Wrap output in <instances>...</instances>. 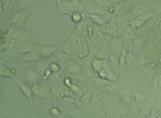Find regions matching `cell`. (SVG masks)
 Returning <instances> with one entry per match:
<instances>
[{"mask_svg": "<svg viewBox=\"0 0 161 118\" xmlns=\"http://www.w3.org/2000/svg\"><path fill=\"white\" fill-rule=\"evenodd\" d=\"M15 81L22 92L23 94L26 97L31 99L33 93L32 89L18 79H15Z\"/></svg>", "mask_w": 161, "mask_h": 118, "instance_id": "1", "label": "cell"}, {"mask_svg": "<svg viewBox=\"0 0 161 118\" xmlns=\"http://www.w3.org/2000/svg\"><path fill=\"white\" fill-rule=\"evenodd\" d=\"M149 8L144 5H138L132 10V14L134 16L139 18L148 12Z\"/></svg>", "mask_w": 161, "mask_h": 118, "instance_id": "2", "label": "cell"}, {"mask_svg": "<svg viewBox=\"0 0 161 118\" xmlns=\"http://www.w3.org/2000/svg\"><path fill=\"white\" fill-rule=\"evenodd\" d=\"M96 84L99 88L102 90L112 91L115 90L114 86L110 83L102 80H97Z\"/></svg>", "mask_w": 161, "mask_h": 118, "instance_id": "3", "label": "cell"}, {"mask_svg": "<svg viewBox=\"0 0 161 118\" xmlns=\"http://www.w3.org/2000/svg\"><path fill=\"white\" fill-rule=\"evenodd\" d=\"M28 81L31 83L35 85L39 81L41 75L35 71H31L27 74Z\"/></svg>", "mask_w": 161, "mask_h": 118, "instance_id": "4", "label": "cell"}, {"mask_svg": "<svg viewBox=\"0 0 161 118\" xmlns=\"http://www.w3.org/2000/svg\"><path fill=\"white\" fill-rule=\"evenodd\" d=\"M1 75L3 77L12 78L14 77L13 73L7 67L2 65L1 67Z\"/></svg>", "mask_w": 161, "mask_h": 118, "instance_id": "5", "label": "cell"}, {"mask_svg": "<svg viewBox=\"0 0 161 118\" xmlns=\"http://www.w3.org/2000/svg\"><path fill=\"white\" fill-rule=\"evenodd\" d=\"M17 44V41L16 38L14 37H10L7 41V47L9 49H13L15 48Z\"/></svg>", "mask_w": 161, "mask_h": 118, "instance_id": "6", "label": "cell"}, {"mask_svg": "<svg viewBox=\"0 0 161 118\" xmlns=\"http://www.w3.org/2000/svg\"><path fill=\"white\" fill-rule=\"evenodd\" d=\"M50 88L49 86L45 85L40 87L39 96L42 97L45 96L49 93Z\"/></svg>", "mask_w": 161, "mask_h": 118, "instance_id": "7", "label": "cell"}, {"mask_svg": "<svg viewBox=\"0 0 161 118\" xmlns=\"http://www.w3.org/2000/svg\"><path fill=\"white\" fill-rule=\"evenodd\" d=\"M120 41L117 39H114L113 40L111 44L112 50L115 51H119L120 49Z\"/></svg>", "mask_w": 161, "mask_h": 118, "instance_id": "8", "label": "cell"}, {"mask_svg": "<svg viewBox=\"0 0 161 118\" xmlns=\"http://www.w3.org/2000/svg\"><path fill=\"white\" fill-rule=\"evenodd\" d=\"M102 62L98 59L93 60L92 63V67L96 71H100L101 70Z\"/></svg>", "mask_w": 161, "mask_h": 118, "instance_id": "9", "label": "cell"}, {"mask_svg": "<svg viewBox=\"0 0 161 118\" xmlns=\"http://www.w3.org/2000/svg\"><path fill=\"white\" fill-rule=\"evenodd\" d=\"M150 113V110L146 108H143L140 112L137 118H146Z\"/></svg>", "mask_w": 161, "mask_h": 118, "instance_id": "10", "label": "cell"}, {"mask_svg": "<svg viewBox=\"0 0 161 118\" xmlns=\"http://www.w3.org/2000/svg\"><path fill=\"white\" fill-rule=\"evenodd\" d=\"M146 21L139 19L132 21L131 24L133 27L139 28Z\"/></svg>", "mask_w": 161, "mask_h": 118, "instance_id": "11", "label": "cell"}, {"mask_svg": "<svg viewBox=\"0 0 161 118\" xmlns=\"http://www.w3.org/2000/svg\"><path fill=\"white\" fill-rule=\"evenodd\" d=\"M55 50V48L47 47L43 48L41 50V53L44 56L50 55Z\"/></svg>", "mask_w": 161, "mask_h": 118, "instance_id": "12", "label": "cell"}, {"mask_svg": "<svg viewBox=\"0 0 161 118\" xmlns=\"http://www.w3.org/2000/svg\"><path fill=\"white\" fill-rule=\"evenodd\" d=\"M138 61L139 64L145 65L148 62V60L144 56H139L138 58Z\"/></svg>", "mask_w": 161, "mask_h": 118, "instance_id": "13", "label": "cell"}, {"mask_svg": "<svg viewBox=\"0 0 161 118\" xmlns=\"http://www.w3.org/2000/svg\"><path fill=\"white\" fill-rule=\"evenodd\" d=\"M143 40L142 38L140 37H136L134 41L135 45L136 47H139L142 45Z\"/></svg>", "mask_w": 161, "mask_h": 118, "instance_id": "14", "label": "cell"}, {"mask_svg": "<svg viewBox=\"0 0 161 118\" xmlns=\"http://www.w3.org/2000/svg\"><path fill=\"white\" fill-rule=\"evenodd\" d=\"M83 75L88 77H92L93 76V73L90 69H84L82 71Z\"/></svg>", "mask_w": 161, "mask_h": 118, "instance_id": "15", "label": "cell"}, {"mask_svg": "<svg viewBox=\"0 0 161 118\" xmlns=\"http://www.w3.org/2000/svg\"><path fill=\"white\" fill-rule=\"evenodd\" d=\"M153 16H154V14L153 13L148 12L139 18V19L146 21Z\"/></svg>", "mask_w": 161, "mask_h": 118, "instance_id": "16", "label": "cell"}, {"mask_svg": "<svg viewBox=\"0 0 161 118\" xmlns=\"http://www.w3.org/2000/svg\"><path fill=\"white\" fill-rule=\"evenodd\" d=\"M40 89V87L38 85L36 84L34 85L32 88L33 93V94L39 96Z\"/></svg>", "mask_w": 161, "mask_h": 118, "instance_id": "17", "label": "cell"}, {"mask_svg": "<svg viewBox=\"0 0 161 118\" xmlns=\"http://www.w3.org/2000/svg\"><path fill=\"white\" fill-rule=\"evenodd\" d=\"M79 68L76 65H73L70 68V71L71 73L73 74L77 73L79 71Z\"/></svg>", "mask_w": 161, "mask_h": 118, "instance_id": "18", "label": "cell"}, {"mask_svg": "<svg viewBox=\"0 0 161 118\" xmlns=\"http://www.w3.org/2000/svg\"><path fill=\"white\" fill-rule=\"evenodd\" d=\"M73 18L74 22H78L81 20V17L79 14H76L73 15Z\"/></svg>", "mask_w": 161, "mask_h": 118, "instance_id": "19", "label": "cell"}, {"mask_svg": "<svg viewBox=\"0 0 161 118\" xmlns=\"http://www.w3.org/2000/svg\"><path fill=\"white\" fill-rule=\"evenodd\" d=\"M151 114L156 118H158L160 115L159 109L156 108H154L152 111Z\"/></svg>", "mask_w": 161, "mask_h": 118, "instance_id": "20", "label": "cell"}, {"mask_svg": "<svg viewBox=\"0 0 161 118\" xmlns=\"http://www.w3.org/2000/svg\"><path fill=\"white\" fill-rule=\"evenodd\" d=\"M136 99L139 102H142L144 101V97L142 95L140 94L137 93L136 94Z\"/></svg>", "mask_w": 161, "mask_h": 118, "instance_id": "21", "label": "cell"}, {"mask_svg": "<svg viewBox=\"0 0 161 118\" xmlns=\"http://www.w3.org/2000/svg\"><path fill=\"white\" fill-rule=\"evenodd\" d=\"M71 89L77 93H80V89L76 86L71 85L70 86Z\"/></svg>", "mask_w": 161, "mask_h": 118, "instance_id": "22", "label": "cell"}, {"mask_svg": "<svg viewBox=\"0 0 161 118\" xmlns=\"http://www.w3.org/2000/svg\"><path fill=\"white\" fill-rule=\"evenodd\" d=\"M50 68L52 71L54 72H57L59 70V67L56 64H53L51 67Z\"/></svg>", "mask_w": 161, "mask_h": 118, "instance_id": "23", "label": "cell"}, {"mask_svg": "<svg viewBox=\"0 0 161 118\" xmlns=\"http://www.w3.org/2000/svg\"><path fill=\"white\" fill-rule=\"evenodd\" d=\"M127 35L130 39H132L134 37V33L131 29H128L127 31Z\"/></svg>", "mask_w": 161, "mask_h": 118, "instance_id": "24", "label": "cell"}, {"mask_svg": "<svg viewBox=\"0 0 161 118\" xmlns=\"http://www.w3.org/2000/svg\"><path fill=\"white\" fill-rule=\"evenodd\" d=\"M51 114L53 116H57L59 114V112L56 109H53L50 111Z\"/></svg>", "mask_w": 161, "mask_h": 118, "instance_id": "25", "label": "cell"}, {"mask_svg": "<svg viewBox=\"0 0 161 118\" xmlns=\"http://www.w3.org/2000/svg\"><path fill=\"white\" fill-rule=\"evenodd\" d=\"M147 50L149 52H152L155 51V48L153 46L150 45L147 47Z\"/></svg>", "mask_w": 161, "mask_h": 118, "instance_id": "26", "label": "cell"}, {"mask_svg": "<svg viewBox=\"0 0 161 118\" xmlns=\"http://www.w3.org/2000/svg\"><path fill=\"white\" fill-rule=\"evenodd\" d=\"M156 20V18L154 17H153V18L151 19L149 22L148 23L149 25H152L155 22Z\"/></svg>", "mask_w": 161, "mask_h": 118, "instance_id": "27", "label": "cell"}, {"mask_svg": "<svg viewBox=\"0 0 161 118\" xmlns=\"http://www.w3.org/2000/svg\"><path fill=\"white\" fill-rule=\"evenodd\" d=\"M157 81V83L158 86L159 87H160L161 86V75L158 77Z\"/></svg>", "mask_w": 161, "mask_h": 118, "instance_id": "28", "label": "cell"}, {"mask_svg": "<svg viewBox=\"0 0 161 118\" xmlns=\"http://www.w3.org/2000/svg\"><path fill=\"white\" fill-rule=\"evenodd\" d=\"M128 61L129 62H131L132 61V57L131 53H130L128 55Z\"/></svg>", "mask_w": 161, "mask_h": 118, "instance_id": "29", "label": "cell"}, {"mask_svg": "<svg viewBox=\"0 0 161 118\" xmlns=\"http://www.w3.org/2000/svg\"><path fill=\"white\" fill-rule=\"evenodd\" d=\"M50 72L49 71H47L46 73V77H47L49 76L50 75Z\"/></svg>", "mask_w": 161, "mask_h": 118, "instance_id": "30", "label": "cell"}, {"mask_svg": "<svg viewBox=\"0 0 161 118\" xmlns=\"http://www.w3.org/2000/svg\"><path fill=\"white\" fill-rule=\"evenodd\" d=\"M148 118H156L154 116L152 115V114L151 116H150Z\"/></svg>", "mask_w": 161, "mask_h": 118, "instance_id": "31", "label": "cell"}, {"mask_svg": "<svg viewBox=\"0 0 161 118\" xmlns=\"http://www.w3.org/2000/svg\"><path fill=\"white\" fill-rule=\"evenodd\" d=\"M1 118H6L5 117H3V116H1Z\"/></svg>", "mask_w": 161, "mask_h": 118, "instance_id": "32", "label": "cell"}]
</instances>
